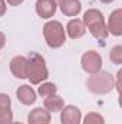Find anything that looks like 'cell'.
<instances>
[{
  "label": "cell",
  "mask_w": 122,
  "mask_h": 124,
  "mask_svg": "<svg viewBox=\"0 0 122 124\" xmlns=\"http://www.w3.org/2000/svg\"><path fill=\"white\" fill-rule=\"evenodd\" d=\"M101 1H102V3H105V4H108V3H112L114 0H101Z\"/></svg>",
  "instance_id": "cell-24"
},
{
  "label": "cell",
  "mask_w": 122,
  "mask_h": 124,
  "mask_svg": "<svg viewBox=\"0 0 122 124\" xmlns=\"http://www.w3.org/2000/svg\"><path fill=\"white\" fill-rule=\"evenodd\" d=\"M66 33L70 39H79L86 33V28L82 22V19L78 17H72L68 25H66Z\"/></svg>",
  "instance_id": "cell-10"
},
{
  "label": "cell",
  "mask_w": 122,
  "mask_h": 124,
  "mask_svg": "<svg viewBox=\"0 0 122 124\" xmlns=\"http://www.w3.org/2000/svg\"><path fill=\"white\" fill-rule=\"evenodd\" d=\"M10 124H25V123H20V121H12Z\"/></svg>",
  "instance_id": "cell-25"
},
{
  "label": "cell",
  "mask_w": 122,
  "mask_h": 124,
  "mask_svg": "<svg viewBox=\"0 0 122 124\" xmlns=\"http://www.w3.org/2000/svg\"><path fill=\"white\" fill-rule=\"evenodd\" d=\"M86 88L95 95H105L115 88V79L111 72L99 71L92 74L86 81Z\"/></svg>",
  "instance_id": "cell-2"
},
{
  "label": "cell",
  "mask_w": 122,
  "mask_h": 124,
  "mask_svg": "<svg viewBox=\"0 0 122 124\" xmlns=\"http://www.w3.org/2000/svg\"><path fill=\"white\" fill-rule=\"evenodd\" d=\"M50 120H52V114L42 107L33 108L27 114V123L29 124H50Z\"/></svg>",
  "instance_id": "cell-9"
},
{
  "label": "cell",
  "mask_w": 122,
  "mask_h": 124,
  "mask_svg": "<svg viewBox=\"0 0 122 124\" xmlns=\"http://www.w3.org/2000/svg\"><path fill=\"white\" fill-rule=\"evenodd\" d=\"M6 9H7L6 0H0V17H1V16H4V13H6Z\"/></svg>",
  "instance_id": "cell-21"
},
{
  "label": "cell",
  "mask_w": 122,
  "mask_h": 124,
  "mask_svg": "<svg viewBox=\"0 0 122 124\" xmlns=\"http://www.w3.org/2000/svg\"><path fill=\"white\" fill-rule=\"evenodd\" d=\"M89 32L93 38L96 39H106L109 32H108V28H106V23H98V25H93L89 28Z\"/></svg>",
  "instance_id": "cell-16"
},
{
  "label": "cell",
  "mask_w": 122,
  "mask_h": 124,
  "mask_svg": "<svg viewBox=\"0 0 122 124\" xmlns=\"http://www.w3.org/2000/svg\"><path fill=\"white\" fill-rule=\"evenodd\" d=\"M82 22H83L85 28H88V29H89V28L93 26V25L103 23V22H105V17H103L102 12H99L98 9H89V10H86V12H85Z\"/></svg>",
  "instance_id": "cell-13"
},
{
  "label": "cell",
  "mask_w": 122,
  "mask_h": 124,
  "mask_svg": "<svg viewBox=\"0 0 122 124\" xmlns=\"http://www.w3.org/2000/svg\"><path fill=\"white\" fill-rule=\"evenodd\" d=\"M82 124H105V118H103L102 114H99L96 111H92V113H88L82 118Z\"/></svg>",
  "instance_id": "cell-17"
},
{
  "label": "cell",
  "mask_w": 122,
  "mask_h": 124,
  "mask_svg": "<svg viewBox=\"0 0 122 124\" xmlns=\"http://www.w3.org/2000/svg\"><path fill=\"white\" fill-rule=\"evenodd\" d=\"M13 121V113L10 108L0 111V124H10Z\"/></svg>",
  "instance_id": "cell-19"
},
{
  "label": "cell",
  "mask_w": 122,
  "mask_h": 124,
  "mask_svg": "<svg viewBox=\"0 0 122 124\" xmlns=\"http://www.w3.org/2000/svg\"><path fill=\"white\" fill-rule=\"evenodd\" d=\"M58 6L62 13L69 17H76L82 10V3L79 0H62Z\"/></svg>",
  "instance_id": "cell-12"
},
{
  "label": "cell",
  "mask_w": 122,
  "mask_h": 124,
  "mask_svg": "<svg viewBox=\"0 0 122 124\" xmlns=\"http://www.w3.org/2000/svg\"><path fill=\"white\" fill-rule=\"evenodd\" d=\"M4 45H6V35L0 31V49H3Z\"/></svg>",
  "instance_id": "cell-23"
},
{
  "label": "cell",
  "mask_w": 122,
  "mask_h": 124,
  "mask_svg": "<svg viewBox=\"0 0 122 124\" xmlns=\"http://www.w3.org/2000/svg\"><path fill=\"white\" fill-rule=\"evenodd\" d=\"M109 58H111V62H114L115 65H121L122 63V45H115L111 49Z\"/></svg>",
  "instance_id": "cell-18"
},
{
  "label": "cell",
  "mask_w": 122,
  "mask_h": 124,
  "mask_svg": "<svg viewBox=\"0 0 122 124\" xmlns=\"http://www.w3.org/2000/svg\"><path fill=\"white\" fill-rule=\"evenodd\" d=\"M43 38L45 42L49 48L58 49L66 40V33H65V26L59 20H49L43 26Z\"/></svg>",
  "instance_id": "cell-3"
},
{
  "label": "cell",
  "mask_w": 122,
  "mask_h": 124,
  "mask_svg": "<svg viewBox=\"0 0 122 124\" xmlns=\"http://www.w3.org/2000/svg\"><path fill=\"white\" fill-rule=\"evenodd\" d=\"M10 105H12L10 97H9L7 94L0 93V111H3V110H6V108H10Z\"/></svg>",
  "instance_id": "cell-20"
},
{
  "label": "cell",
  "mask_w": 122,
  "mask_h": 124,
  "mask_svg": "<svg viewBox=\"0 0 122 124\" xmlns=\"http://www.w3.org/2000/svg\"><path fill=\"white\" fill-rule=\"evenodd\" d=\"M61 1H62V0H55V3H56V4H59Z\"/></svg>",
  "instance_id": "cell-26"
},
{
  "label": "cell",
  "mask_w": 122,
  "mask_h": 124,
  "mask_svg": "<svg viewBox=\"0 0 122 124\" xmlns=\"http://www.w3.org/2000/svg\"><path fill=\"white\" fill-rule=\"evenodd\" d=\"M81 65L86 74H96L102 71V56L96 51H86L81 58Z\"/></svg>",
  "instance_id": "cell-4"
},
{
  "label": "cell",
  "mask_w": 122,
  "mask_h": 124,
  "mask_svg": "<svg viewBox=\"0 0 122 124\" xmlns=\"http://www.w3.org/2000/svg\"><path fill=\"white\" fill-rule=\"evenodd\" d=\"M23 1H25V0H6V3H7V4L14 6V7H16V6H19V4H22Z\"/></svg>",
  "instance_id": "cell-22"
},
{
  "label": "cell",
  "mask_w": 122,
  "mask_h": 124,
  "mask_svg": "<svg viewBox=\"0 0 122 124\" xmlns=\"http://www.w3.org/2000/svg\"><path fill=\"white\" fill-rule=\"evenodd\" d=\"M10 72L14 78L27 79V58L23 55H16L10 61Z\"/></svg>",
  "instance_id": "cell-5"
},
{
  "label": "cell",
  "mask_w": 122,
  "mask_h": 124,
  "mask_svg": "<svg viewBox=\"0 0 122 124\" xmlns=\"http://www.w3.org/2000/svg\"><path fill=\"white\" fill-rule=\"evenodd\" d=\"M82 113L76 105H65L61 110V123L62 124H81Z\"/></svg>",
  "instance_id": "cell-6"
},
{
  "label": "cell",
  "mask_w": 122,
  "mask_h": 124,
  "mask_svg": "<svg viewBox=\"0 0 122 124\" xmlns=\"http://www.w3.org/2000/svg\"><path fill=\"white\" fill-rule=\"evenodd\" d=\"M65 107V101L63 98L59 95H50V97H46L45 101H43V108L47 110L50 114L52 113H59L62 108Z\"/></svg>",
  "instance_id": "cell-14"
},
{
  "label": "cell",
  "mask_w": 122,
  "mask_h": 124,
  "mask_svg": "<svg viewBox=\"0 0 122 124\" xmlns=\"http://www.w3.org/2000/svg\"><path fill=\"white\" fill-rule=\"evenodd\" d=\"M58 93V85L53 84V82H42L37 88V94L43 98L46 97H50V95H55Z\"/></svg>",
  "instance_id": "cell-15"
},
{
  "label": "cell",
  "mask_w": 122,
  "mask_h": 124,
  "mask_svg": "<svg viewBox=\"0 0 122 124\" xmlns=\"http://www.w3.org/2000/svg\"><path fill=\"white\" fill-rule=\"evenodd\" d=\"M58 10V4L55 0H36V13L42 19H50L55 16Z\"/></svg>",
  "instance_id": "cell-7"
},
{
  "label": "cell",
  "mask_w": 122,
  "mask_h": 124,
  "mask_svg": "<svg viewBox=\"0 0 122 124\" xmlns=\"http://www.w3.org/2000/svg\"><path fill=\"white\" fill-rule=\"evenodd\" d=\"M108 32L114 36L122 35V9H115L108 19Z\"/></svg>",
  "instance_id": "cell-8"
},
{
  "label": "cell",
  "mask_w": 122,
  "mask_h": 124,
  "mask_svg": "<svg viewBox=\"0 0 122 124\" xmlns=\"http://www.w3.org/2000/svg\"><path fill=\"white\" fill-rule=\"evenodd\" d=\"M16 97L23 105H33L37 100L36 91L32 88L30 85H20L16 90Z\"/></svg>",
  "instance_id": "cell-11"
},
{
  "label": "cell",
  "mask_w": 122,
  "mask_h": 124,
  "mask_svg": "<svg viewBox=\"0 0 122 124\" xmlns=\"http://www.w3.org/2000/svg\"><path fill=\"white\" fill-rule=\"evenodd\" d=\"M47 77H49V71L45 58L36 52H32L27 58V79L30 81V84L37 85L45 82Z\"/></svg>",
  "instance_id": "cell-1"
}]
</instances>
